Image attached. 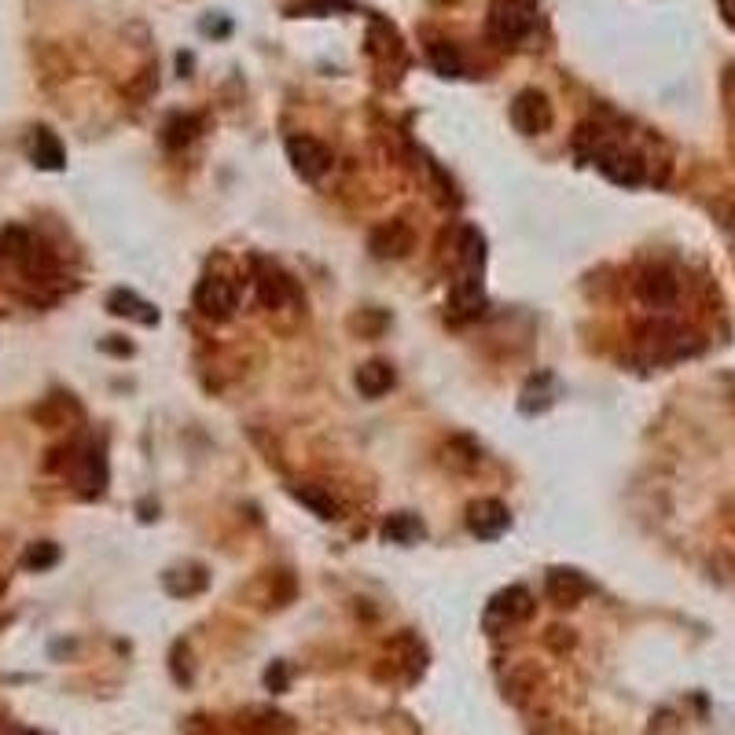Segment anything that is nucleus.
<instances>
[{
  "instance_id": "14",
  "label": "nucleus",
  "mask_w": 735,
  "mask_h": 735,
  "mask_svg": "<svg viewBox=\"0 0 735 735\" xmlns=\"http://www.w3.org/2000/svg\"><path fill=\"white\" fill-rule=\"evenodd\" d=\"M107 309H111L114 317H133V320H140V324H155V320H159V313L147 306V302H140L133 291H114L111 298H107Z\"/></svg>"
},
{
  "instance_id": "9",
  "label": "nucleus",
  "mask_w": 735,
  "mask_h": 735,
  "mask_svg": "<svg viewBox=\"0 0 735 735\" xmlns=\"http://www.w3.org/2000/svg\"><path fill=\"white\" fill-rule=\"evenodd\" d=\"M508 508L500 504V500H478V504H471V515H467V526H471V533L475 537H482V541H493V537H500V533L508 530Z\"/></svg>"
},
{
  "instance_id": "7",
  "label": "nucleus",
  "mask_w": 735,
  "mask_h": 735,
  "mask_svg": "<svg viewBox=\"0 0 735 735\" xmlns=\"http://www.w3.org/2000/svg\"><path fill=\"white\" fill-rule=\"evenodd\" d=\"M544 592H548V600L555 607H574V603H581L592 592V581L585 574H577V570H552L548 581H544Z\"/></svg>"
},
{
  "instance_id": "12",
  "label": "nucleus",
  "mask_w": 735,
  "mask_h": 735,
  "mask_svg": "<svg viewBox=\"0 0 735 735\" xmlns=\"http://www.w3.org/2000/svg\"><path fill=\"white\" fill-rule=\"evenodd\" d=\"M70 478H74V486H78L85 497H96V493L103 489V482H107L103 456L96 453V449H85V453L78 456V467L70 471Z\"/></svg>"
},
{
  "instance_id": "21",
  "label": "nucleus",
  "mask_w": 735,
  "mask_h": 735,
  "mask_svg": "<svg viewBox=\"0 0 735 735\" xmlns=\"http://www.w3.org/2000/svg\"><path fill=\"white\" fill-rule=\"evenodd\" d=\"M23 735H37V732H23Z\"/></svg>"
},
{
  "instance_id": "13",
  "label": "nucleus",
  "mask_w": 735,
  "mask_h": 735,
  "mask_svg": "<svg viewBox=\"0 0 735 735\" xmlns=\"http://www.w3.org/2000/svg\"><path fill=\"white\" fill-rule=\"evenodd\" d=\"M30 155L41 170H63V144H59L56 133H48V129H37L34 133V144H30Z\"/></svg>"
},
{
  "instance_id": "16",
  "label": "nucleus",
  "mask_w": 735,
  "mask_h": 735,
  "mask_svg": "<svg viewBox=\"0 0 735 735\" xmlns=\"http://www.w3.org/2000/svg\"><path fill=\"white\" fill-rule=\"evenodd\" d=\"M383 537L394 544H412L423 537V522H419L416 515H390V519L383 522Z\"/></svg>"
},
{
  "instance_id": "18",
  "label": "nucleus",
  "mask_w": 735,
  "mask_h": 735,
  "mask_svg": "<svg viewBox=\"0 0 735 735\" xmlns=\"http://www.w3.org/2000/svg\"><path fill=\"white\" fill-rule=\"evenodd\" d=\"M56 563H59V548H56V544H48V541L30 544V548H26V555H23L26 570H48V566H56Z\"/></svg>"
},
{
  "instance_id": "6",
  "label": "nucleus",
  "mask_w": 735,
  "mask_h": 735,
  "mask_svg": "<svg viewBox=\"0 0 735 735\" xmlns=\"http://www.w3.org/2000/svg\"><path fill=\"white\" fill-rule=\"evenodd\" d=\"M287 159L294 162V170L302 173L306 181H320L331 170V151L313 136H291L287 140Z\"/></svg>"
},
{
  "instance_id": "20",
  "label": "nucleus",
  "mask_w": 735,
  "mask_h": 735,
  "mask_svg": "<svg viewBox=\"0 0 735 735\" xmlns=\"http://www.w3.org/2000/svg\"><path fill=\"white\" fill-rule=\"evenodd\" d=\"M195 125H199V118H173V122L166 125V144L170 147L188 144L195 136Z\"/></svg>"
},
{
  "instance_id": "5",
  "label": "nucleus",
  "mask_w": 735,
  "mask_h": 735,
  "mask_svg": "<svg viewBox=\"0 0 735 735\" xmlns=\"http://www.w3.org/2000/svg\"><path fill=\"white\" fill-rule=\"evenodd\" d=\"M511 122H515V129L526 136H537V133H544V129H552V103H548V96L537 89H522L519 96H515V103H511Z\"/></svg>"
},
{
  "instance_id": "1",
  "label": "nucleus",
  "mask_w": 735,
  "mask_h": 735,
  "mask_svg": "<svg viewBox=\"0 0 735 735\" xmlns=\"http://www.w3.org/2000/svg\"><path fill=\"white\" fill-rule=\"evenodd\" d=\"M533 26H537V8H533V0H493V8H489V19H486V34L489 41H497V45H519L526 37L533 34Z\"/></svg>"
},
{
  "instance_id": "2",
  "label": "nucleus",
  "mask_w": 735,
  "mask_h": 735,
  "mask_svg": "<svg viewBox=\"0 0 735 735\" xmlns=\"http://www.w3.org/2000/svg\"><path fill=\"white\" fill-rule=\"evenodd\" d=\"M592 162H596V170H600L607 181L622 184V188L644 184V159L618 144H596L592 147Z\"/></svg>"
},
{
  "instance_id": "17",
  "label": "nucleus",
  "mask_w": 735,
  "mask_h": 735,
  "mask_svg": "<svg viewBox=\"0 0 735 735\" xmlns=\"http://www.w3.org/2000/svg\"><path fill=\"white\" fill-rule=\"evenodd\" d=\"M427 52H430V63L438 67V74H445V78H460V74H464V59H460V48L456 45L434 41Z\"/></svg>"
},
{
  "instance_id": "4",
  "label": "nucleus",
  "mask_w": 735,
  "mask_h": 735,
  "mask_svg": "<svg viewBox=\"0 0 735 735\" xmlns=\"http://www.w3.org/2000/svg\"><path fill=\"white\" fill-rule=\"evenodd\" d=\"M239 306V291L236 283L225 280V276H206L199 287H195V309L203 313L206 320H228Z\"/></svg>"
},
{
  "instance_id": "10",
  "label": "nucleus",
  "mask_w": 735,
  "mask_h": 735,
  "mask_svg": "<svg viewBox=\"0 0 735 735\" xmlns=\"http://www.w3.org/2000/svg\"><path fill=\"white\" fill-rule=\"evenodd\" d=\"M636 294L644 298L647 306L666 309L677 302V280H673L666 269H647V272H640V280H636Z\"/></svg>"
},
{
  "instance_id": "15",
  "label": "nucleus",
  "mask_w": 735,
  "mask_h": 735,
  "mask_svg": "<svg viewBox=\"0 0 735 735\" xmlns=\"http://www.w3.org/2000/svg\"><path fill=\"white\" fill-rule=\"evenodd\" d=\"M390 386H394V372H390V364H383V361L364 364L361 372H357V390H361L364 397H383Z\"/></svg>"
},
{
  "instance_id": "11",
  "label": "nucleus",
  "mask_w": 735,
  "mask_h": 735,
  "mask_svg": "<svg viewBox=\"0 0 735 735\" xmlns=\"http://www.w3.org/2000/svg\"><path fill=\"white\" fill-rule=\"evenodd\" d=\"M254 287H258V298H261V306H269V309H280L287 298H291V280L283 276L276 265H269V261H258V276H254Z\"/></svg>"
},
{
  "instance_id": "19",
  "label": "nucleus",
  "mask_w": 735,
  "mask_h": 735,
  "mask_svg": "<svg viewBox=\"0 0 735 735\" xmlns=\"http://www.w3.org/2000/svg\"><path fill=\"white\" fill-rule=\"evenodd\" d=\"M294 497L302 500V504H306V508H313L320 515V519H335V500L328 497V493H320V489H313V486H302V489H294Z\"/></svg>"
},
{
  "instance_id": "3",
  "label": "nucleus",
  "mask_w": 735,
  "mask_h": 735,
  "mask_svg": "<svg viewBox=\"0 0 735 735\" xmlns=\"http://www.w3.org/2000/svg\"><path fill=\"white\" fill-rule=\"evenodd\" d=\"M533 611V596L526 592L522 585H511L508 592H500V596H493V603L486 607V618H482V625H486V633H504V629H511V625L526 622Z\"/></svg>"
},
{
  "instance_id": "8",
  "label": "nucleus",
  "mask_w": 735,
  "mask_h": 735,
  "mask_svg": "<svg viewBox=\"0 0 735 735\" xmlns=\"http://www.w3.org/2000/svg\"><path fill=\"white\" fill-rule=\"evenodd\" d=\"M416 236H412V228L405 221H386L372 232L368 239V247H372L375 258H405L408 250H412Z\"/></svg>"
}]
</instances>
